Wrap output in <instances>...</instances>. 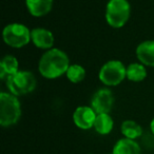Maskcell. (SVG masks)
<instances>
[{"label":"cell","instance_id":"1","mask_svg":"<svg viewBox=\"0 0 154 154\" xmlns=\"http://www.w3.org/2000/svg\"><path fill=\"white\" fill-rule=\"evenodd\" d=\"M70 66L69 57L63 51L59 49L48 50L39 60V73L45 78L55 79L66 74Z\"/></svg>","mask_w":154,"mask_h":154},{"label":"cell","instance_id":"2","mask_svg":"<svg viewBox=\"0 0 154 154\" xmlns=\"http://www.w3.org/2000/svg\"><path fill=\"white\" fill-rule=\"evenodd\" d=\"M21 116V106L17 96L12 93L2 92L0 94V125L11 127L17 124Z\"/></svg>","mask_w":154,"mask_h":154},{"label":"cell","instance_id":"3","mask_svg":"<svg viewBox=\"0 0 154 154\" xmlns=\"http://www.w3.org/2000/svg\"><path fill=\"white\" fill-rule=\"evenodd\" d=\"M131 7L127 0H110L106 9V20L114 29L122 28L130 18Z\"/></svg>","mask_w":154,"mask_h":154},{"label":"cell","instance_id":"4","mask_svg":"<svg viewBox=\"0 0 154 154\" xmlns=\"http://www.w3.org/2000/svg\"><path fill=\"white\" fill-rule=\"evenodd\" d=\"M7 87L15 96L29 94L36 87V78L30 71H18L7 77Z\"/></svg>","mask_w":154,"mask_h":154},{"label":"cell","instance_id":"5","mask_svg":"<svg viewBox=\"0 0 154 154\" xmlns=\"http://www.w3.org/2000/svg\"><path fill=\"white\" fill-rule=\"evenodd\" d=\"M127 77V68L119 60H110L101 66L98 78L103 85L114 87Z\"/></svg>","mask_w":154,"mask_h":154},{"label":"cell","instance_id":"6","mask_svg":"<svg viewBox=\"0 0 154 154\" xmlns=\"http://www.w3.org/2000/svg\"><path fill=\"white\" fill-rule=\"evenodd\" d=\"M3 40L12 48H22L31 41V31L24 24L10 23L3 29Z\"/></svg>","mask_w":154,"mask_h":154},{"label":"cell","instance_id":"7","mask_svg":"<svg viewBox=\"0 0 154 154\" xmlns=\"http://www.w3.org/2000/svg\"><path fill=\"white\" fill-rule=\"evenodd\" d=\"M114 103L113 93L109 89H99L92 97L91 107L96 114L108 113L112 110Z\"/></svg>","mask_w":154,"mask_h":154},{"label":"cell","instance_id":"8","mask_svg":"<svg viewBox=\"0 0 154 154\" xmlns=\"http://www.w3.org/2000/svg\"><path fill=\"white\" fill-rule=\"evenodd\" d=\"M96 112L92 109V107L80 106L76 108L73 113V122L75 126L82 130H89L94 127V122L96 119Z\"/></svg>","mask_w":154,"mask_h":154},{"label":"cell","instance_id":"9","mask_svg":"<svg viewBox=\"0 0 154 154\" xmlns=\"http://www.w3.org/2000/svg\"><path fill=\"white\" fill-rule=\"evenodd\" d=\"M31 41L39 49L49 50L54 45V36L51 31L37 28L31 31Z\"/></svg>","mask_w":154,"mask_h":154},{"label":"cell","instance_id":"10","mask_svg":"<svg viewBox=\"0 0 154 154\" xmlns=\"http://www.w3.org/2000/svg\"><path fill=\"white\" fill-rule=\"evenodd\" d=\"M136 56L143 66H154V40L139 43L136 49Z\"/></svg>","mask_w":154,"mask_h":154},{"label":"cell","instance_id":"11","mask_svg":"<svg viewBox=\"0 0 154 154\" xmlns=\"http://www.w3.org/2000/svg\"><path fill=\"white\" fill-rule=\"evenodd\" d=\"M26 8L34 17H42L50 13L53 7V0H26Z\"/></svg>","mask_w":154,"mask_h":154},{"label":"cell","instance_id":"12","mask_svg":"<svg viewBox=\"0 0 154 154\" xmlns=\"http://www.w3.org/2000/svg\"><path fill=\"white\" fill-rule=\"evenodd\" d=\"M113 154H141V149L139 145L130 138H122L114 145Z\"/></svg>","mask_w":154,"mask_h":154},{"label":"cell","instance_id":"13","mask_svg":"<svg viewBox=\"0 0 154 154\" xmlns=\"http://www.w3.org/2000/svg\"><path fill=\"white\" fill-rule=\"evenodd\" d=\"M18 68H19V62L17 58L13 55H7L2 58L0 62V77L5 78L9 77L11 75L17 73Z\"/></svg>","mask_w":154,"mask_h":154},{"label":"cell","instance_id":"14","mask_svg":"<svg viewBox=\"0 0 154 154\" xmlns=\"http://www.w3.org/2000/svg\"><path fill=\"white\" fill-rule=\"evenodd\" d=\"M114 126V122L112 117L108 113L97 114L94 122V129L98 134L107 135L112 131Z\"/></svg>","mask_w":154,"mask_h":154},{"label":"cell","instance_id":"15","mask_svg":"<svg viewBox=\"0 0 154 154\" xmlns=\"http://www.w3.org/2000/svg\"><path fill=\"white\" fill-rule=\"evenodd\" d=\"M122 133L126 138L136 139L141 136L143 134V129L134 120H125L120 127Z\"/></svg>","mask_w":154,"mask_h":154},{"label":"cell","instance_id":"16","mask_svg":"<svg viewBox=\"0 0 154 154\" xmlns=\"http://www.w3.org/2000/svg\"><path fill=\"white\" fill-rule=\"evenodd\" d=\"M147 76V70L143 63H131L127 68V78L131 82H139L143 80Z\"/></svg>","mask_w":154,"mask_h":154},{"label":"cell","instance_id":"17","mask_svg":"<svg viewBox=\"0 0 154 154\" xmlns=\"http://www.w3.org/2000/svg\"><path fill=\"white\" fill-rule=\"evenodd\" d=\"M66 75L71 82L78 84V82H82L86 77V70L80 64H70Z\"/></svg>","mask_w":154,"mask_h":154},{"label":"cell","instance_id":"18","mask_svg":"<svg viewBox=\"0 0 154 154\" xmlns=\"http://www.w3.org/2000/svg\"><path fill=\"white\" fill-rule=\"evenodd\" d=\"M150 128H151V132H152V134L154 135V118H153V119H152L151 124H150Z\"/></svg>","mask_w":154,"mask_h":154},{"label":"cell","instance_id":"19","mask_svg":"<svg viewBox=\"0 0 154 154\" xmlns=\"http://www.w3.org/2000/svg\"><path fill=\"white\" fill-rule=\"evenodd\" d=\"M108 154H113V153H108Z\"/></svg>","mask_w":154,"mask_h":154}]
</instances>
